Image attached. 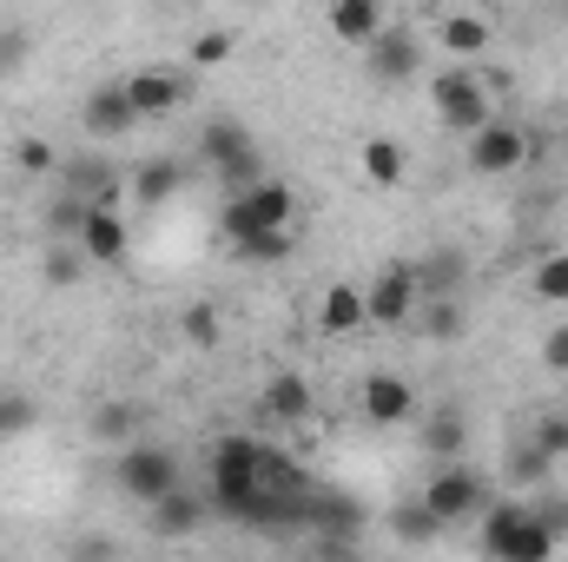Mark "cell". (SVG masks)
Listing matches in <instances>:
<instances>
[{
    "label": "cell",
    "mask_w": 568,
    "mask_h": 562,
    "mask_svg": "<svg viewBox=\"0 0 568 562\" xmlns=\"http://www.w3.org/2000/svg\"><path fill=\"white\" fill-rule=\"evenodd\" d=\"M199 159H205L219 179H232L239 192L258 185V145H252V133H245L239 120H212V127L199 133Z\"/></svg>",
    "instance_id": "cell-7"
},
{
    "label": "cell",
    "mask_w": 568,
    "mask_h": 562,
    "mask_svg": "<svg viewBox=\"0 0 568 562\" xmlns=\"http://www.w3.org/2000/svg\"><path fill=\"white\" fill-rule=\"evenodd\" d=\"M463 443H469V423H463V411H436V418L424 423V450H429V456L463 463Z\"/></svg>",
    "instance_id": "cell-21"
},
{
    "label": "cell",
    "mask_w": 568,
    "mask_h": 562,
    "mask_svg": "<svg viewBox=\"0 0 568 562\" xmlns=\"http://www.w3.org/2000/svg\"><path fill=\"white\" fill-rule=\"evenodd\" d=\"M390 530H397L404 543H429V536H443V523L429 516L424 503H397V510H390Z\"/></svg>",
    "instance_id": "cell-25"
},
{
    "label": "cell",
    "mask_w": 568,
    "mask_h": 562,
    "mask_svg": "<svg viewBox=\"0 0 568 562\" xmlns=\"http://www.w3.org/2000/svg\"><path fill=\"white\" fill-rule=\"evenodd\" d=\"M179 179H185L179 159H145L140 172H133V199H140V205H165V199L179 192Z\"/></svg>",
    "instance_id": "cell-23"
},
{
    "label": "cell",
    "mask_w": 568,
    "mask_h": 562,
    "mask_svg": "<svg viewBox=\"0 0 568 562\" xmlns=\"http://www.w3.org/2000/svg\"><path fill=\"white\" fill-rule=\"evenodd\" d=\"M239 259H245V265H278V259H291V232H258V239H245Z\"/></svg>",
    "instance_id": "cell-29"
},
{
    "label": "cell",
    "mask_w": 568,
    "mask_h": 562,
    "mask_svg": "<svg viewBox=\"0 0 568 562\" xmlns=\"http://www.w3.org/2000/svg\"><path fill=\"white\" fill-rule=\"evenodd\" d=\"M549 476H556V463H549V456H536L529 443H516V450H509V483H549Z\"/></svg>",
    "instance_id": "cell-31"
},
{
    "label": "cell",
    "mask_w": 568,
    "mask_h": 562,
    "mask_svg": "<svg viewBox=\"0 0 568 562\" xmlns=\"http://www.w3.org/2000/svg\"><path fill=\"white\" fill-rule=\"evenodd\" d=\"M357 404H364V423H410L417 391H410L397 371H371V378H364V391H357Z\"/></svg>",
    "instance_id": "cell-12"
},
{
    "label": "cell",
    "mask_w": 568,
    "mask_h": 562,
    "mask_svg": "<svg viewBox=\"0 0 568 562\" xmlns=\"http://www.w3.org/2000/svg\"><path fill=\"white\" fill-rule=\"evenodd\" d=\"M265 490V443L258 436H219L212 463H205V496L219 516H239L252 496Z\"/></svg>",
    "instance_id": "cell-1"
},
{
    "label": "cell",
    "mask_w": 568,
    "mask_h": 562,
    "mask_svg": "<svg viewBox=\"0 0 568 562\" xmlns=\"http://www.w3.org/2000/svg\"><path fill=\"white\" fill-rule=\"evenodd\" d=\"M113 490L126 496V503H165L172 490H179V456L165 450V443H126L120 456H113Z\"/></svg>",
    "instance_id": "cell-4"
},
{
    "label": "cell",
    "mask_w": 568,
    "mask_h": 562,
    "mask_svg": "<svg viewBox=\"0 0 568 562\" xmlns=\"http://www.w3.org/2000/svg\"><path fill=\"white\" fill-rule=\"evenodd\" d=\"M232 47H239V40H232V27H205V33L192 40V67H225V60H232Z\"/></svg>",
    "instance_id": "cell-28"
},
{
    "label": "cell",
    "mask_w": 568,
    "mask_h": 562,
    "mask_svg": "<svg viewBox=\"0 0 568 562\" xmlns=\"http://www.w3.org/2000/svg\"><path fill=\"white\" fill-rule=\"evenodd\" d=\"M80 245H47V284H73L80 279Z\"/></svg>",
    "instance_id": "cell-33"
},
{
    "label": "cell",
    "mask_w": 568,
    "mask_h": 562,
    "mask_svg": "<svg viewBox=\"0 0 568 562\" xmlns=\"http://www.w3.org/2000/svg\"><path fill=\"white\" fill-rule=\"evenodd\" d=\"M40 418V404L33 398H20V391H0V436H20V430H33Z\"/></svg>",
    "instance_id": "cell-30"
},
{
    "label": "cell",
    "mask_w": 568,
    "mask_h": 562,
    "mask_svg": "<svg viewBox=\"0 0 568 562\" xmlns=\"http://www.w3.org/2000/svg\"><path fill=\"white\" fill-rule=\"evenodd\" d=\"M120 87H126L133 120H165V113H179V107L192 100V73H179V67H140V73H126Z\"/></svg>",
    "instance_id": "cell-9"
},
{
    "label": "cell",
    "mask_w": 568,
    "mask_h": 562,
    "mask_svg": "<svg viewBox=\"0 0 568 562\" xmlns=\"http://www.w3.org/2000/svg\"><path fill=\"white\" fill-rule=\"evenodd\" d=\"M417 503H424L429 516H436V523L449 530V523L489 516V483H483V476H476L469 463H443V470H436V476L424 483V496H417Z\"/></svg>",
    "instance_id": "cell-6"
},
{
    "label": "cell",
    "mask_w": 568,
    "mask_h": 562,
    "mask_svg": "<svg viewBox=\"0 0 568 562\" xmlns=\"http://www.w3.org/2000/svg\"><path fill=\"white\" fill-rule=\"evenodd\" d=\"M67 556H73V562H113V543H106V536H80Z\"/></svg>",
    "instance_id": "cell-35"
},
{
    "label": "cell",
    "mask_w": 568,
    "mask_h": 562,
    "mask_svg": "<svg viewBox=\"0 0 568 562\" xmlns=\"http://www.w3.org/2000/svg\"><path fill=\"white\" fill-rule=\"evenodd\" d=\"M529 450H536V456H549V463H562V456H568V418H562V411L536 418V430H529Z\"/></svg>",
    "instance_id": "cell-24"
},
{
    "label": "cell",
    "mask_w": 568,
    "mask_h": 562,
    "mask_svg": "<svg viewBox=\"0 0 568 562\" xmlns=\"http://www.w3.org/2000/svg\"><path fill=\"white\" fill-rule=\"evenodd\" d=\"M324 20H331V33L351 40V47H377V40H384V7H371V0H337Z\"/></svg>",
    "instance_id": "cell-16"
},
{
    "label": "cell",
    "mask_w": 568,
    "mask_h": 562,
    "mask_svg": "<svg viewBox=\"0 0 568 562\" xmlns=\"http://www.w3.org/2000/svg\"><path fill=\"white\" fill-rule=\"evenodd\" d=\"M436 40H443V53H483L496 40V27L483 13H443L436 20Z\"/></svg>",
    "instance_id": "cell-19"
},
{
    "label": "cell",
    "mask_w": 568,
    "mask_h": 562,
    "mask_svg": "<svg viewBox=\"0 0 568 562\" xmlns=\"http://www.w3.org/2000/svg\"><path fill=\"white\" fill-rule=\"evenodd\" d=\"M140 120H133V107H126V87H100L93 100H87V133L93 140H126Z\"/></svg>",
    "instance_id": "cell-17"
},
{
    "label": "cell",
    "mask_w": 568,
    "mask_h": 562,
    "mask_svg": "<svg viewBox=\"0 0 568 562\" xmlns=\"http://www.w3.org/2000/svg\"><path fill=\"white\" fill-rule=\"evenodd\" d=\"M265 418L272 423H304L311 418V384H304L297 371H278V378L265 384Z\"/></svg>",
    "instance_id": "cell-18"
},
{
    "label": "cell",
    "mask_w": 568,
    "mask_h": 562,
    "mask_svg": "<svg viewBox=\"0 0 568 562\" xmlns=\"http://www.w3.org/2000/svg\"><path fill=\"white\" fill-rule=\"evenodd\" d=\"M417 67H424V53H417V33H404V27H384V40L371 47V73H377L384 87H404Z\"/></svg>",
    "instance_id": "cell-14"
},
{
    "label": "cell",
    "mask_w": 568,
    "mask_h": 562,
    "mask_svg": "<svg viewBox=\"0 0 568 562\" xmlns=\"http://www.w3.org/2000/svg\"><path fill=\"white\" fill-rule=\"evenodd\" d=\"M80 259L87 265H120L126 259V212L120 205H93L80 225Z\"/></svg>",
    "instance_id": "cell-11"
},
{
    "label": "cell",
    "mask_w": 568,
    "mask_h": 562,
    "mask_svg": "<svg viewBox=\"0 0 568 562\" xmlns=\"http://www.w3.org/2000/svg\"><path fill=\"white\" fill-rule=\"evenodd\" d=\"M536 298L542 304H568V252H549L536 265Z\"/></svg>",
    "instance_id": "cell-27"
},
{
    "label": "cell",
    "mask_w": 568,
    "mask_h": 562,
    "mask_svg": "<svg viewBox=\"0 0 568 562\" xmlns=\"http://www.w3.org/2000/svg\"><path fill=\"white\" fill-rule=\"evenodd\" d=\"M357 165H364V179L371 185H397L404 172H410V152H404V140H364V152H357Z\"/></svg>",
    "instance_id": "cell-20"
},
{
    "label": "cell",
    "mask_w": 568,
    "mask_h": 562,
    "mask_svg": "<svg viewBox=\"0 0 568 562\" xmlns=\"http://www.w3.org/2000/svg\"><path fill=\"white\" fill-rule=\"evenodd\" d=\"M27 60V33H0V73Z\"/></svg>",
    "instance_id": "cell-37"
},
{
    "label": "cell",
    "mask_w": 568,
    "mask_h": 562,
    "mask_svg": "<svg viewBox=\"0 0 568 562\" xmlns=\"http://www.w3.org/2000/svg\"><path fill=\"white\" fill-rule=\"evenodd\" d=\"M140 423H145L140 404H120V398H113V404H100V411H93V436L126 450V443H140Z\"/></svg>",
    "instance_id": "cell-22"
},
{
    "label": "cell",
    "mask_w": 568,
    "mask_h": 562,
    "mask_svg": "<svg viewBox=\"0 0 568 562\" xmlns=\"http://www.w3.org/2000/svg\"><path fill=\"white\" fill-rule=\"evenodd\" d=\"M542 364H549V371H568V318L542 338Z\"/></svg>",
    "instance_id": "cell-34"
},
{
    "label": "cell",
    "mask_w": 568,
    "mask_h": 562,
    "mask_svg": "<svg viewBox=\"0 0 568 562\" xmlns=\"http://www.w3.org/2000/svg\"><path fill=\"white\" fill-rule=\"evenodd\" d=\"M429 100H436V120L449 127V133H483L489 120H496V100H489V80L483 73H469V67H443L436 73V87H429Z\"/></svg>",
    "instance_id": "cell-5"
},
{
    "label": "cell",
    "mask_w": 568,
    "mask_h": 562,
    "mask_svg": "<svg viewBox=\"0 0 568 562\" xmlns=\"http://www.w3.org/2000/svg\"><path fill=\"white\" fill-rule=\"evenodd\" d=\"M429 331H436V338H456V331H463V311H456V304H436V311H429Z\"/></svg>",
    "instance_id": "cell-36"
},
{
    "label": "cell",
    "mask_w": 568,
    "mask_h": 562,
    "mask_svg": "<svg viewBox=\"0 0 568 562\" xmlns=\"http://www.w3.org/2000/svg\"><path fill=\"white\" fill-rule=\"evenodd\" d=\"M371 318H364V284H331L324 298H317V331L324 338H351V331H364Z\"/></svg>",
    "instance_id": "cell-15"
},
{
    "label": "cell",
    "mask_w": 568,
    "mask_h": 562,
    "mask_svg": "<svg viewBox=\"0 0 568 562\" xmlns=\"http://www.w3.org/2000/svg\"><path fill=\"white\" fill-rule=\"evenodd\" d=\"M463 159H469L476 179H503V172H516V165L529 159V133H523L516 120H489L483 133H469Z\"/></svg>",
    "instance_id": "cell-10"
},
{
    "label": "cell",
    "mask_w": 568,
    "mask_h": 562,
    "mask_svg": "<svg viewBox=\"0 0 568 562\" xmlns=\"http://www.w3.org/2000/svg\"><path fill=\"white\" fill-rule=\"evenodd\" d=\"M179 331H185L199 351H212V344H219V304H185V311H179Z\"/></svg>",
    "instance_id": "cell-26"
},
{
    "label": "cell",
    "mask_w": 568,
    "mask_h": 562,
    "mask_svg": "<svg viewBox=\"0 0 568 562\" xmlns=\"http://www.w3.org/2000/svg\"><path fill=\"white\" fill-rule=\"evenodd\" d=\"M483 556L489 562H549L556 556V536H549L542 510L496 503V510L483 516Z\"/></svg>",
    "instance_id": "cell-3"
},
{
    "label": "cell",
    "mask_w": 568,
    "mask_h": 562,
    "mask_svg": "<svg viewBox=\"0 0 568 562\" xmlns=\"http://www.w3.org/2000/svg\"><path fill=\"white\" fill-rule=\"evenodd\" d=\"M205 516H212V496H199V490H172L165 503H152V536H165V543H179V536H199L205 530Z\"/></svg>",
    "instance_id": "cell-13"
},
{
    "label": "cell",
    "mask_w": 568,
    "mask_h": 562,
    "mask_svg": "<svg viewBox=\"0 0 568 562\" xmlns=\"http://www.w3.org/2000/svg\"><path fill=\"white\" fill-rule=\"evenodd\" d=\"M417 291H424L417 265H410V259H390V265H377V279L364 284V318L384 324V331H390V324H410Z\"/></svg>",
    "instance_id": "cell-8"
},
{
    "label": "cell",
    "mask_w": 568,
    "mask_h": 562,
    "mask_svg": "<svg viewBox=\"0 0 568 562\" xmlns=\"http://www.w3.org/2000/svg\"><path fill=\"white\" fill-rule=\"evenodd\" d=\"M291 219H297V192H291L284 179H258V185L232 192L225 212H219V225H225L232 245H245V239H258V232H291Z\"/></svg>",
    "instance_id": "cell-2"
},
{
    "label": "cell",
    "mask_w": 568,
    "mask_h": 562,
    "mask_svg": "<svg viewBox=\"0 0 568 562\" xmlns=\"http://www.w3.org/2000/svg\"><path fill=\"white\" fill-rule=\"evenodd\" d=\"M13 159H20V172H53V165H60V152L40 140V133H27V140L13 145Z\"/></svg>",
    "instance_id": "cell-32"
}]
</instances>
